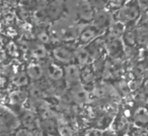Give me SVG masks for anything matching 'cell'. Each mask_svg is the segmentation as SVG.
<instances>
[{
  "mask_svg": "<svg viewBox=\"0 0 148 136\" xmlns=\"http://www.w3.org/2000/svg\"><path fill=\"white\" fill-rule=\"evenodd\" d=\"M141 7L138 0H129L118 10L117 20H120L126 26H132L141 15Z\"/></svg>",
  "mask_w": 148,
  "mask_h": 136,
  "instance_id": "1",
  "label": "cell"
},
{
  "mask_svg": "<svg viewBox=\"0 0 148 136\" xmlns=\"http://www.w3.org/2000/svg\"><path fill=\"white\" fill-rule=\"evenodd\" d=\"M105 30L106 29L101 28L95 24L85 27L79 35V43L82 45H88L92 41H95L97 37H99L101 33L105 32Z\"/></svg>",
  "mask_w": 148,
  "mask_h": 136,
  "instance_id": "2",
  "label": "cell"
},
{
  "mask_svg": "<svg viewBox=\"0 0 148 136\" xmlns=\"http://www.w3.org/2000/svg\"><path fill=\"white\" fill-rule=\"evenodd\" d=\"M106 51L112 59H119L124 53V43L119 39H106Z\"/></svg>",
  "mask_w": 148,
  "mask_h": 136,
  "instance_id": "3",
  "label": "cell"
},
{
  "mask_svg": "<svg viewBox=\"0 0 148 136\" xmlns=\"http://www.w3.org/2000/svg\"><path fill=\"white\" fill-rule=\"evenodd\" d=\"M64 80L69 87H72L75 84L81 83L80 68H78L76 65H73V64L67 65V67L64 69Z\"/></svg>",
  "mask_w": 148,
  "mask_h": 136,
  "instance_id": "4",
  "label": "cell"
},
{
  "mask_svg": "<svg viewBox=\"0 0 148 136\" xmlns=\"http://www.w3.org/2000/svg\"><path fill=\"white\" fill-rule=\"evenodd\" d=\"M53 57L59 63L69 65L75 60V55L66 47H58L53 49Z\"/></svg>",
  "mask_w": 148,
  "mask_h": 136,
  "instance_id": "5",
  "label": "cell"
},
{
  "mask_svg": "<svg viewBox=\"0 0 148 136\" xmlns=\"http://www.w3.org/2000/svg\"><path fill=\"white\" fill-rule=\"evenodd\" d=\"M77 12L83 21H91L95 17V8L87 0H81L77 5Z\"/></svg>",
  "mask_w": 148,
  "mask_h": 136,
  "instance_id": "6",
  "label": "cell"
},
{
  "mask_svg": "<svg viewBox=\"0 0 148 136\" xmlns=\"http://www.w3.org/2000/svg\"><path fill=\"white\" fill-rule=\"evenodd\" d=\"M71 96H72V99L78 104L86 103L89 98V94L87 92V90L80 83L75 84V85L72 86Z\"/></svg>",
  "mask_w": 148,
  "mask_h": 136,
  "instance_id": "7",
  "label": "cell"
},
{
  "mask_svg": "<svg viewBox=\"0 0 148 136\" xmlns=\"http://www.w3.org/2000/svg\"><path fill=\"white\" fill-rule=\"evenodd\" d=\"M44 73L47 74L49 79L54 82H58L64 78V69L55 63H50L46 66Z\"/></svg>",
  "mask_w": 148,
  "mask_h": 136,
  "instance_id": "8",
  "label": "cell"
},
{
  "mask_svg": "<svg viewBox=\"0 0 148 136\" xmlns=\"http://www.w3.org/2000/svg\"><path fill=\"white\" fill-rule=\"evenodd\" d=\"M112 22L111 14L109 11L105 10H99L95 14V17L92 19V24L97 25V26L101 27L103 29H108Z\"/></svg>",
  "mask_w": 148,
  "mask_h": 136,
  "instance_id": "9",
  "label": "cell"
},
{
  "mask_svg": "<svg viewBox=\"0 0 148 136\" xmlns=\"http://www.w3.org/2000/svg\"><path fill=\"white\" fill-rule=\"evenodd\" d=\"M126 25L122 21L116 20L112 21L110 26L108 27V35L107 39H119L123 35L124 31L126 30Z\"/></svg>",
  "mask_w": 148,
  "mask_h": 136,
  "instance_id": "10",
  "label": "cell"
},
{
  "mask_svg": "<svg viewBox=\"0 0 148 136\" xmlns=\"http://www.w3.org/2000/svg\"><path fill=\"white\" fill-rule=\"evenodd\" d=\"M137 45L142 47L148 45V21H143L136 27Z\"/></svg>",
  "mask_w": 148,
  "mask_h": 136,
  "instance_id": "11",
  "label": "cell"
},
{
  "mask_svg": "<svg viewBox=\"0 0 148 136\" xmlns=\"http://www.w3.org/2000/svg\"><path fill=\"white\" fill-rule=\"evenodd\" d=\"M95 73L93 71L92 66L90 65H85L82 66L80 69V80L82 84H92L95 81Z\"/></svg>",
  "mask_w": 148,
  "mask_h": 136,
  "instance_id": "12",
  "label": "cell"
},
{
  "mask_svg": "<svg viewBox=\"0 0 148 136\" xmlns=\"http://www.w3.org/2000/svg\"><path fill=\"white\" fill-rule=\"evenodd\" d=\"M122 41L124 43V45L127 47H135L137 45V35H136V27H133L132 25L130 28H127L124 31L122 35Z\"/></svg>",
  "mask_w": 148,
  "mask_h": 136,
  "instance_id": "13",
  "label": "cell"
},
{
  "mask_svg": "<svg viewBox=\"0 0 148 136\" xmlns=\"http://www.w3.org/2000/svg\"><path fill=\"white\" fill-rule=\"evenodd\" d=\"M134 122L140 127L148 124V109L145 107H139L134 113Z\"/></svg>",
  "mask_w": 148,
  "mask_h": 136,
  "instance_id": "14",
  "label": "cell"
},
{
  "mask_svg": "<svg viewBox=\"0 0 148 136\" xmlns=\"http://www.w3.org/2000/svg\"><path fill=\"white\" fill-rule=\"evenodd\" d=\"M27 74L29 75V79L33 81H38L44 75V69L37 63H32L27 66Z\"/></svg>",
  "mask_w": 148,
  "mask_h": 136,
  "instance_id": "15",
  "label": "cell"
},
{
  "mask_svg": "<svg viewBox=\"0 0 148 136\" xmlns=\"http://www.w3.org/2000/svg\"><path fill=\"white\" fill-rule=\"evenodd\" d=\"M75 55V60L77 61V63L81 66H85L87 64L90 63V61H92L90 58V55L88 53L87 47H79L78 49H76V51L74 53Z\"/></svg>",
  "mask_w": 148,
  "mask_h": 136,
  "instance_id": "16",
  "label": "cell"
},
{
  "mask_svg": "<svg viewBox=\"0 0 148 136\" xmlns=\"http://www.w3.org/2000/svg\"><path fill=\"white\" fill-rule=\"evenodd\" d=\"M42 128H43L44 131L48 132V133H51V134H54V133H56V131H58L56 122L54 121V120L50 119V118H47V119L42 121Z\"/></svg>",
  "mask_w": 148,
  "mask_h": 136,
  "instance_id": "17",
  "label": "cell"
},
{
  "mask_svg": "<svg viewBox=\"0 0 148 136\" xmlns=\"http://www.w3.org/2000/svg\"><path fill=\"white\" fill-rule=\"evenodd\" d=\"M23 124L27 129H35V127L37 126V121H36L35 115L33 113H29V112L25 113L23 117Z\"/></svg>",
  "mask_w": 148,
  "mask_h": 136,
  "instance_id": "18",
  "label": "cell"
},
{
  "mask_svg": "<svg viewBox=\"0 0 148 136\" xmlns=\"http://www.w3.org/2000/svg\"><path fill=\"white\" fill-rule=\"evenodd\" d=\"M29 80L31 79H29V75H27V72H25V73L18 74V75L14 78V80H13V83H14V85H16L17 87H25V86H27V84H29Z\"/></svg>",
  "mask_w": 148,
  "mask_h": 136,
  "instance_id": "19",
  "label": "cell"
},
{
  "mask_svg": "<svg viewBox=\"0 0 148 136\" xmlns=\"http://www.w3.org/2000/svg\"><path fill=\"white\" fill-rule=\"evenodd\" d=\"M127 1L128 0H108L107 8L111 11H118Z\"/></svg>",
  "mask_w": 148,
  "mask_h": 136,
  "instance_id": "20",
  "label": "cell"
},
{
  "mask_svg": "<svg viewBox=\"0 0 148 136\" xmlns=\"http://www.w3.org/2000/svg\"><path fill=\"white\" fill-rule=\"evenodd\" d=\"M32 55L36 59H44L47 55V51H46V49L44 47V45H38L33 49Z\"/></svg>",
  "mask_w": 148,
  "mask_h": 136,
  "instance_id": "21",
  "label": "cell"
},
{
  "mask_svg": "<svg viewBox=\"0 0 148 136\" xmlns=\"http://www.w3.org/2000/svg\"><path fill=\"white\" fill-rule=\"evenodd\" d=\"M25 94L23 93L21 91H15L10 95L11 101L15 104H19L21 102H23L25 101Z\"/></svg>",
  "mask_w": 148,
  "mask_h": 136,
  "instance_id": "22",
  "label": "cell"
},
{
  "mask_svg": "<svg viewBox=\"0 0 148 136\" xmlns=\"http://www.w3.org/2000/svg\"><path fill=\"white\" fill-rule=\"evenodd\" d=\"M95 9L101 10L107 6L108 0H87Z\"/></svg>",
  "mask_w": 148,
  "mask_h": 136,
  "instance_id": "23",
  "label": "cell"
},
{
  "mask_svg": "<svg viewBox=\"0 0 148 136\" xmlns=\"http://www.w3.org/2000/svg\"><path fill=\"white\" fill-rule=\"evenodd\" d=\"M58 131H60V133L61 134H64V135H71L72 134V130L70 127H68L67 125H61L59 126V128H58Z\"/></svg>",
  "mask_w": 148,
  "mask_h": 136,
  "instance_id": "24",
  "label": "cell"
},
{
  "mask_svg": "<svg viewBox=\"0 0 148 136\" xmlns=\"http://www.w3.org/2000/svg\"><path fill=\"white\" fill-rule=\"evenodd\" d=\"M39 39L41 41V43H47L50 41V37L46 31H42L41 33L39 35Z\"/></svg>",
  "mask_w": 148,
  "mask_h": 136,
  "instance_id": "25",
  "label": "cell"
},
{
  "mask_svg": "<svg viewBox=\"0 0 148 136\" xmlns=\"http://www.w3.org/2000/svg\"><path fill=\"white\" fill-rule=\"evenodd\" d=\"M140 7L143 11H148V0H138Z\"/></svg>",
  "mask_w": 148,
  "mask_h": 136,
  "instance_id": "26",
  "label": "cell"
},
{
  "mask_svg": "<svg viewBox=\"0 0 148 136\" xmlns=\"http://www.w3.org/2000/svg\"><path fill=\"white\" fill-rule=\"evenodd\" d=\"M5 84H6V79H5V77L0 75V87H4Z\"/></svg>",
  "mask_w": 148,
  "mask_h": 136,
  "instance_id": "27",
  "label": "cell"
},
{
  "mask_svg": "<svg viewBox=\"0 0 148 136\" xmlns=\"http://www.w3.org/2000/svg\"><path fill=\"white\" fill-rule=\"evenodd\" d=\"M144 64H145L146 66L148 67V49L146 51V53H145V55H144Z\"/></svg>",
  "mask_w": 148,
  "mask_h": 136,
  "instance_id": "28",
  "label": "cell"
},
{
  "mask_svg": "<svg viewBox=\"0 0 148 136\" xmlns=\"http://www.w3.org/2000/svg\"><path fill=\"white\" fill-rule=\"evenodd\" d=\"M146 78H147V79H148V69H147V72H146Z\"/></svg>",
  "mask_w": 148,
  "mask_h": 136,
  "instance_id": "29",
  "label": "cell"
}]
</instances>
